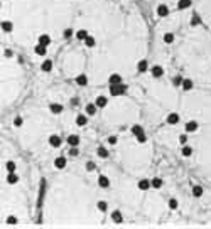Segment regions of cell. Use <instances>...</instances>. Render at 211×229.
Here are the masks:
<instances>
[{
	"mask_svg": "<svg viewBox=\"0 0 211 229\" xmlns=\"http://www.w3.org/2000/svg\"><path fill=\"white\" fill-rule=\"evenodd\" d=\"M125 91H127V86L123 84V83H120V84H110V94L111 96H122Z\"/></svg>",
	"mask_w": 211,
	"mask_h": 229,
	"instance_id": "cell-1",
	"label": "cell"
},
{
	"mask_svg": "<svg viewBox=\"0 0 211 229\" xmlns=\"http://www.w3.org/2000/svg\"><path fill=\"white\" fill-rule=\"evenodd\" d=\"M152 187V180H149V179H140L139 180V189L140 190H149Z\"/></svg>",
	"mask_w": 211,
	"mask_h": 229,
	"instance_id": "cell-2",
	"label": "cell"
},
{
	"mask_svg": "<svg viewBox=\"0 0 211 229\" xmlns=\"http://www.w3.org/2000/svg\"><path fill=\"white\" fill-rule=\"evenodd\" d=\"M165 123L167 125H177L179 123V115L177 113H169L167 118H165Z\"/></svg>",
	"mask_w": 211,
	"mask_h": 229,
	"instance_id": "cell-3",
	"label": "cell"
},
{
	"mask_svg": "<svg viewBox=\"0 0 211 229\" xmlns=\"http://www.w3.org/2000/svg\"><path fill=\"white\" fill-rule=\"evenodd\" d=\"M98 185H100L101 189H108L110 187V179L106 175H100L98 177Z\"/></svg>",
	"mask_w": 211,
	"mask_h": 229,
	"instance_id": "cell-4",
	"label": "cell"
},
{
	"mask_svg": "<svg viewBox=\"0 0 211 229\" xmlns=\"http://www.w3.org/2000/svg\"><path fill=\"white\" fill-rule=\"evenodd\" d=\"M49 145H51V147H54V148L61 147V136L51 135V136H49Z\"/></svg>",
	"mask_w": 211,
	"mask_h": 229,
	"instance_id": "cell-5",
	"label": "cell"
},
{
	"mask_svg": "<svg viewBox=\"0 0 211 229\" xmlns=\"http://www.w3.org/2000/svg\"><path fill=\"white\" fill-rule=\"evenodd\" d=\"M66 164H68V160H66V157H57V159L54 160V167L56 169H64L66 167Z\"/></svg>",
	"mask_w": 211,
	"mask_h": 229,
	"instance_id": "cell-6",
	"label": "cell"
},
{
	"mask_svg": "<svg viewBox=\"0 0 211 229\" xmlns=\"http://www.w3.org/2000/svg\"><path fill=\"white\" fill-rule=\"evenodd\" d=\"M34 52L37 54V56H46V54H47V47H46V45H42V44H39V42H37V45L34 47Z\"/></svg>",
	"mask_w": 211,
	"mask_h": 229,
	"instance_id": "cell-7",
	"label": "cell"
},
{
	"mask_svg": "<svg viewBox=\"0 0 211 229\" xmlns=\"http://www.w3.org/2000/svg\"><path fill=\"white\" fill-rule=\"evenodd\" d=\"M80 136H78V135H69L68 136V145H69V147H78V145H80Z\"/></svg>",
	"mask_w": 211,
	"mask_h": 229,
	"instance_id": "cell-8",
	"label": "cell"
},
{
	"mask_svg": "<svg viewBox=\"0 0 211 229\" xmlns=\"http://www.w3.org/2000/svg\"><path fill=\"white\" fill-rule=\"evenodd\" d=\"M157 15H159V17H167L169 15V7L167 5H159L157 7Z\"/></svg>",
	"mask_w": 211,
	"mask_h": 229,
	"instance_id": "cell-9",
	"label": "cell"
},
{
	"mask_svg": "<svg viewBox=\"0 0 211 229\" xmlns=\"http://www.w3.org/2000/svg\"><path fill=\"white\" fill-rule=\"evenodd\" d=\"M150 73H152V76L154 78H160L164 74V69L160 68V66H152L150 68Z\"/></svg>",
	"mask_w": 211,
	"mask_h": 229,
	"instance_id": "cell-10",
	"label": "cell"
},
{
	"mask_svg": "<svg viewBox=\"0 0 211 229\" xmlns=\"http://www.w3.org/2000/svg\"><path fill=\"white\" fill-rule=\"evenodd\" d=\"M111 221H113L115 224H120V222L123 221L122 212H120V211H113V212H111Z\"/></svg>",
	"mask_w": 211,
	"mask_h": 229,
	"instance_id": "cell-11",
	"label": "cell"
},
{
	"mask_svg": "<svg viewBox=\"0 0 211 229\" xmlns=\"http://www.w3.org/2000/svg\"><path fill=\"white\" fill-rule=\"evenodd\" d=\"M88 36H90V34H88V31H86V29H80V31L76 32V39L81 41V42H85Z\"/></svg>",
	"mask_w": 211,
	"mask_h": 229,
	"instance_id": "cell-12",
	"label": "cell"
},
{
	"mask_svg": "<svg viewBox=\"0 0 211 229\" xmlns=\"http://www.w3.org/2000/svg\"><path fill=\"white\" fill-rule=\"evenodd\" d=\"M198 126H199L198 122H188V123H186V131H188V133H194L198 130Z\"/></svg>",
	"mask_w": 211,
	"mask_h": 229,
	"instance_id": "cell-13",
	"label": "cell"
},
{
	"mask_svg": "<svg viewBox=\"0 0 211 229\" xmlns=\"http://www.w3.org/2000/svg\"><path fill=\"white\" fill-rule=\"evenodd\" d=\"M76 84L78 86H86L88 84V78H86V74H80V76H76Z\"/></svg>",
	"mask_w": 211,
	"mask_h": 229,
	"instance_id": "cell-14",
	"label": "cell"
},
{
	"mask_svg": "<svg viewBox=\"0 0 211 229\" xmlns=\"http://www.w3.org/2000/svg\"><path fill=\"white\" fill-rule=\"evenodd\" d=\"M108 83L110 84H120V83H123V79H122L120 74H111V76L108 78Z\"/></svg>",
	"mask_w": 211,
	"mask_h": 229,
	"instance_id": "cell-15",
	"label": "cell"
},
{
	"mask_svg": "<svg viewBox=\"0 0 211 229\" xmlns=\"http://www.w3.org/2000/svg\"><path fill=\"white\" fill-rule=\"evenodd\" d=\"M85 110H86V115H95L98 110V106H96V103H88Z\"/></svg>",
	"mask_w": 211,
	"mask_h": 229,
	"instance_id": "cell-16",
	"label": "cell"
},
{
	"mask_svg": "<svg viewBox=\"0 0 211 229\" xmlns=\"http://www.w3.org/2000/svg\"><path fill=\"white\" fill-rule=\"evenodd\" d=\"M95 103H96L98 108H105L106 105H108V98H106V96H98Z\"/></svg>",
	"mask_w": 211,
	"mask_h": 229,
	"instance_id": "cell-17",
	"label": "cell"
},
{
	"mask_svg": "<svg viewBox=\"0 0 211 229\" xmlns=\"http://www.w3.org/2000/svg\"><path fill=\"white\" fill-rule=\"evenodd\" d=\"M39 44H42V45H46V47H47V45L51 44V37H49L47 34H41L39 36Z\"/></svg>",
	"mask_w": 211,
	"mask_h": 229,
	"instance_id": "cell-18",
	"label": "cell"
},
{
	"mask_svg": "<svg viewBox=\"0 0 211 229\" xmlns=\"http://www.w3.org/2000/svg\"><path fill=\"white\" fill-rule=\"evenodd\" d=\"M137 69H139V73H145V71L149 69V62H147L145 59L139 61V64H137Z\"/></svg>",
	"mask_w": 211,
	"mask_h": 229,
	"instance_id": "cell-19",
	"label": "cell"
},
{
	"mask_svg": "<svg viewBox=\"0 0 211 229\" xmlns=\"http://www.w3.org/2000/svg\"><path fill=\"white\" fill-rule=\"evenodd\" d=\"M49 110H51V113H52V115H59L61 111H63V106L57 105V103H52V105L49 106Z\"/></svg>",
	"mask_w": 211,
	"mask_h": 229,
	"instance_id": "cell-20",
	"label": "cell"
},
{
	"mask_svg": "<svg viewBox=\"0 0 211 229\" xmlns=\"http://www.w3.org/2000/svg\"><path fill=\"white\" fill-rule=\"evenodd\" d=\"M86 123H88V118H86V115H78V116H76V125H78V126H85Z\"/></svg>",
	"mask_w": 211,
	"mask_h": 229,
	"instance_id": "cell-21",
	"label": "cell"
},
{
	"mask_svg": "<svg viewBox=\"0 0 211 229\" xmlns=\"http://www.w3.org/2000/svg\"><path fill=\"white\" fill-rule=\"evenodd\" d=\"M7 182H9V184H17V182H19V175L15 172H9V175H7Z\"/></svg>",
	"mask_w": 211,
	"mask_h": 229,
	"instance_id": "cell-22",
	"label": "cell"
},
{
	"mask_svg": "<svg viewBox=\"0 0 211 229\" xmlns=\"http://www.w3.org/2000/svg\"><path fill=\"white\" fill-rule=\"evenodd\" d=\"M191 7V0H179L177 2V9L184 10V9H189Z\"/></svg>",
	"mask_w": 211,
	"mask_h": 229,
	"instance_id": "cell-23",
	"label": "cell"
},
{
	"mask_svg": "<svg viewBox=\"0 0 211 229\" xmlns=\"http://www.w3.org/2000/svg\"><path fill=\"white\" fill-rule=\"evenodd\" d=\"M96 153H98V157H100V159H108V150H106L105 147H98Z\"/></svg>",
	"mask_w": 211,
	"mask_h": 229,
	"instance_id": "cell-24",
	"label": "cell"
},
{
	"mask_svg": "<svg viewBox=\"0 0 211 229\" xmlns=\"http://www.w3.org/2000/svg\"><path fill=\"white\" fill-rule=\"evenodd\" d=\"M41 69L44 71V73H49V71L52 69V61H49V59H46L42 62V66H41Z\"/></svg>",
	"mask_w": 211,
	"mask_h": 229,
	"instance_id": "cell-25",
	"label": "cell"
},
{
	"mask_svg": "<svg viewBox=\"0 0 211 229\" xmlns=\"http://www.w3.org/2000/svg\"><path fill=\"white\" fill-rule=\"evenodd\" d=\"M12 29H14V24H12V22H9V20L2 22V31L3 32H12Z\"/></svg>",
	"mask_w": 211,
	"mask_h": 229,
	"instance_id": "cell-26",
	"label": "cell"
},
{
	"mask_svg": "<svg viewBox=\"0 0 211 229\" xmlns=\"http://www.w3.org/2000/svg\"><path fill=\"white\" fill-rule=\"evenodd\" d=\"M85 45H86V47H95V45H96V39L91 37V36H88V37H86V41H85Z\"/></svg>",
	"mask_w": 211,
	"mask_h": 229,
	"instance_id": "cell-27",
	"label": "cell"
},
{
	"mask_svg": "<svg viewBox=\"0 0 211 229\" xmlns=\"http://www.w3.org/2000/svg\"><path fill=\"white\" fill-rule=\"evenodd\" d=\"M203 192H204V190H203L201 185H194L193 187V195H194V197H201Z\"/></svg>",
	"mask_w": 211,
	"mask_h": 229,
	"instance_id": "cell-28",
	"label": "cell"
},
{
	"mask_svg": "<svg viewBox=\"0 0 211 229\" xmlns=\"http://www.w3.org/2000/svg\"><path fill=\"white\" fill-rule=\"evenodd\" d=\"M130 131H132V133H134V135H135V136H137V135H140V133H144V128H142V126H140V125H134V126H132V128H130Z\"/></svg>",
	"mask_w": 211,
	"mask_h": 229,
	"instance_id": "cell-29",
	"label": "cell"
},
{
	"mask_svg": "<svg viewBox=\"0 0 211 229\" xmlns=\"http://www.w3.org/2000/svg\"><path fill=\"white\" fill-rule=\"evenodd\" d=\"M193 86H194V83H193L191 79H184V81H183V89H184V91L193 89Z\"/></svg>",
	"mask_w": 211,
	"mask_h": 229,
	"instance_id": "cell-30",
	"label": "cell"
},
{
	"mask_svg": "<svg viewBox=\"0 0 211 229\" xmlns=\"http://www.w3.org/2000/svg\"><path fill=\"white\" fill-rule=\"evenodd\" d=\"M164 42L165 44H172V42H174V34H172V32L164 34Z\"/></svg>",
	"mask_w": 211,
	"mask_h": 229,
	"instance_id": "cell-31",
	"label": "cell"
},
{
	"mask_svg": "<svg viewBox=\"0 0 211 229\" xmlns=\"http://www.w3.org/2000/svg\"><path fill=\"white\" fill-rule=\"evenodd\" d=\"M181 153H183V157H191L193 155V148L186 145V147H183V150H181Z\"/></svg>",
	"mask_w": 211,
	"mask_h": 229,
	"instance_id": "cell-32",
	"label": "cell"
},
{
	"mask_svg": "<svg viewBox=\"0 0 211 229\" xmlns=\"http://www.w3.org/2000/svg\"><path fill=\"white\" fill-rule=\"evenodd\" d=\"M152 187H154V189H160V187H162V179H159V177L152 179Z\"/></svg>",
	"mask_w": 211,
	"mask_h": 229,
	"instance_id": "cell-33",
	"label": "cell"
},
{
	"mask_svg": "<svg viewBox=\"0 0 211 229\" xmlns=\"http://www.w3.org/2000/svg\"><path fill=\"white\" fill-rule=\"evenodd\" d=\"M5 169L9 170V172H15V169H17V164L10 160V162H7V164H5Z\"/></svg>",
	"mask_w": 211,
	"mask_h": 229,
	"instance_id": "cell-34",
	"label": "cell"
},
{
	"mask_svg": "<svg viewBox=\"0 0 211 229\" xmlns=\"http://www.w3.org/2000/svg\"><path fill=\"white\" fill-rule=\"evenodd\" d=\"M96 206H98V209H100L101 212H105L106 209H108V204H106L105 201H98V204H96Z\"/></svg>",
	"mask_w": 211,
	"mask_h": 229,
	"instance_id": "cell-35",
	"label": "cell"
},
{
	"mask_svg": "<svg viewBox=\"0 0 211 229\" xmlns=\"http://www.w3.org/2000/svg\"><path fill=\"white\" fill-rule=\"evenodd\" d=\"M137 141H139V143H145V141H147L145 133H140V135H137Z\"/></svg>",
	"mask_w": 211,
	"mask_h": 229,
	"instance_id": "cell-36",
	"label": "cell"
},
{
	"mask_svg": "<svg viewBox=\"0 0 211 229\" xmlns=\"http://www.w3.org/2000/svg\"><path fill=\"white\" fill-rule=\"evenodd\" d=\"M183 78H181V76H176L174 78V81H172V83H174V86H183Z\"/></svg>",
	"mask_w": 211,
	"mask_h": 229,
	"instance_id": "cell-37",
	"label": "cell"
},
{
	"mask_svg": "<svg viewBox=\"0 0 211 229\" xmlns=\"http://www.w3.org/2000/svg\"><path fill=\"white\" fill-rule=\"evenodd\" d=\"M169 209H177V201L176 199H171V201H169Z\"/></svg>",
	"mask_w": 211,
	"mask_h": 229,
	"instance_id": "cell-38",
	"label": "cell"
},
{
	"mask_svg": "<svg viewBox=\"0 0 211 229\" xmlns=\"http://www.w3.org/2000/svg\"><path fill=\"white\" fill-rule=\"evenodd\" d=\"M7 224H17V217L15 216H9L7 217Z\"/></svg>",
	"mask_w": 211,
	"mask_h": 229,
	"instance_id": "cell-39",
	"label": "cell"
},
{
	"mask_svg": "<svg viewBox=\"0 0 211 229\" xmlns=\"http://www.w3.org/2000/svg\"><path fill=\"white\" fill-rule=\"evenodd\" d=\"M78 153H80V152H78V148L76 147H71V150H69V155H71V157H78Z\"/></svg>",
	"mask_w": 211,
	"mask_h": 229,
	"instance_id": "cell-40",
	"label": "cell"
},
{
	"mask_svg": "<svg viewBox=\"0 0 211 229\" xmlns=\"http://www.w3.org/2000/svg\"><path fill=\"white\" fill-rule=\"evenodd\" d=\"M86 170H90V172L95 170V164H93V162H86Z\"/></svg>",
	"mask_w": 211,
	"mask_h": 229,
	"instance_id": "cell-41",
	"label": "cell"
},
{
	"mask_svg": "<svg viewBox=\"0 0 211 229\" xmlns=\"http://www.w3.org/2000/svg\"><path fill=\"white\" fill-rule=\"evenodd\" d=\"M14 125H15V126H22V118H20V116H17V118L14 120Z\"/></svg>",
	"mask_w": 211,
	"mask_h": 229,
	"instance_id": "cell-42",
	"label": "cell"
},
{
	"mask_svg": "<svg viewBox=\"0 0 211 229\" xmlns=\"http://www.w3.org/2000/svg\"><path fill=\"white\" fill-rule=\"evenodd\" d=\"M186 141H188V135H179V143H186Z\"/></svg>",
	"mask_w": 211,
	"mask_h": 229,
	"instance_id": "cell-43",
	"label": "cell"
},
{
	"mask_svg": "<svg viewBox=\"0 0 211 229\" xmlns=\"http://www.w3.org/2000/svg\"><path fill=\"white\" fill-rule=\"evenodd\" d=\"M108 143H110V145H115V143H117V136H115V135H111L110 138H108Z\"/></svg>",
	"mask_w": 211,
	"mask_h": 229,
	"instance_id": "cell-44",
	"label": "cell"
},
{
	"mask_svg": "<svg viewBox=\"0 0 211 229\" xmlns=\"http://www.w3.org/2000/svg\"><path fill=\"white\" fill-rule=\"evenodd\" d=\"M71 36H73V31H71V29H66V31H64V37H68V39H69Z\"/></svg>",
	"mask_w": 211,
	"mask_h": 229,
	"instance_id": "cell-45",
	"label": "cell"
},
{
	"mask_svg": "<svg viewBox=\"0 0 211 229\" xmlns=\"http://www.w3.org/2000/svg\"><path fill=\"white\" fill-rule=\"evenodd\" d=\"M198 22H199V17H198V14H194V17H193V26H194V24H198Z\"/></svg>",
	"mask_w": 211,
	"mask_h": 229,
	"instance_id": "cell-46",
	"label": "cell"
},
{
	"mask_svg": "<svg viewBox=\"0 0 211 229\" xmlns=\"http://www.w3.org/2000/svg\"><path fill=\"white\" fill-rule=\"evenodd\" d=\"M5 57H12V51H10V49H7V51H5Z\"/></svg>",
	"mask_w": 211,
	"mask_h": 229,
	"instance_id": "cell-47",
	"label": "cell"
}]
</instances>
